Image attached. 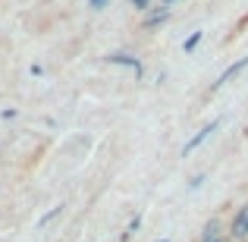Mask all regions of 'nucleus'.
Segmentation results:
<instances>
[{
    "label": "nucleus",
    "mask_w": 248,
    "mask_h": 242,
    "mask_svg": "<svg viewBox=\"0 0 248 242\" xmlns=\"http://www.w3.org/2000/svg\"><path fill=\"white\" fill-rule=\"evenodd\" d=\"M220 236H226L223 217H211L204 224V230H201V242H214V239H220Z\"/></svg>",
    "instance_id": "obj_3"
},
{
    "label": "nucleus",
    "mask_w": 248,
    "mask_h": 242,
    "mask_svg": "<svg viewBox=\"0 0 248 242\" xmlns=\"http://www.w3.org/2000/svg\"><path fill=\"white\" fill-rule=\"evenodd\" d=\"M60 211H63V205H60V208H54V211H47V214H44L41 220H38V226H47V224H50L54 217H60Z\"/></svg>",
    "instance_id": "obj_8"
},
{
    "label": "nucleus",
    "mask_w": 248,
    "mask_h": 242,
    "mask_svg": "<svg viewBox=\"0 0 248 242\" xmlns=\"http://www.w3.org/2000/svg\"><path fill=\"white\" fill-rule=\"evenodd\" d=\"M167 19H170V10H167V6H157L154 13L145 16V29H157V25H164Z\"/></svg>",
    "instance_id": "obj_6"
},
{
    "label": "nucleus",
    "mask_w": 248,
    "mask_h": 242,
    "mask_svg": "<svg viewBox=\"0 0 248 242\" xmlns=\"http://www.w3.org/2000/svg\"><path fill=\"white\" fill-rule=\"evenodd\" d=\"M107 63H120V66H129V69H132V73L141 79V60H139V57H129V54H110V57H107Z\"/></svg>",
    "instance_id": "obj_4"
},
{
    "label": "nucleus",
    "mask_w": 248,
    "mask_h": 242,
    "mask_svg": "<svg viewBox=\"0 0 248 242\" xmlns=\"http://www.w3.org/2000/svg\"><path fill=\"white\" fill-rule=\"evenodd\" d=\"M139 226H141V217H139V214H135V217H132V220H129V226H126V233H135V230H139Z\"/></svg>",
    "instance_id": "obj_9"
},
{
    "label": "nucleus",
    "mask_w": 248,
    "mask_h": 242,
    "mask_svg": "<svg viewBox=\"0 0 248 242\" xmlns=\"http://www.w3.org/2000/svg\"><path fill=\"white\" fill-rule=\"evenodd\" d=\"M248 239V201L232 214V220L226 224V242H245Z\"/></svg>",
    "instance_id": "obj_1"
},
{
    "label": "nucleus",
    "mask_w": 248,
    "mask_h": 242,
    "mask_svg": "<svg viewBox=\"0 0 248 242\" xmlns=\"http://www.w3.org/2000/svg\"><path fill=\"white\" fill-rule=\"evenodd\" d=\"M201 182H204V176H201V173H198V176H195V179H192V182H188V189H198V186H201Z\"/></svg>",
    "instance_id": "obj_13"
},
{
    "label": "nucleus",
    "mask_w": 248,
    "mask_h": 242,
    "mask_svg": "<svg viewBox=\"0 0 248 242\" xmlns=\"http://www.w3.org/2000/svg\"><path fill=\"white\" fill-rule=\"evenodd\" d=\"M245 66H248V57H242V60H236V63H232L230 69H223V73H220V79L214 82V88H220V85H226V82L232 79V76H239V73H242Z\"/></svg>",
    "instance_id": "obj_5"
},
{
    "label": "nucleus",
    "mask_w": 248,
    "mask_h": 242,
    "mask_svg": "<svg viewBox=\"0 0 248 242\" xmlns=\"http://www.w3.org/2000/svg\"><path fill=\"white\" fill-rule=\"evenodd\" d=\"M132 6H135V10H148V6H151V0H132Z\"/></svg>",
    "instance_id": "obj_11"
},
{
    "label": "nucleus",
    "mask_w": 248,
    "mask_h": 242,
    "mask_svg": "<svg viewBox=\"0 0 248 242\" xmlns=\"http://www.w3.org/2000/svg\"><path fill=\"white\" fill-rule=\"evenodd\" d=\"M217 126H220V120H211V123H207L204 129H198V132H195L192 139H188L186 145H182V158H188V154H192V151H195V148H198V145H204V142L211 139V132H214V129H217Z\"/></svg>",
    "instance_id": "obj_2"
},
{
    "label": "nucleus",
    "mask_w": 248,
    "mask_h": 242,
    "mask_svg": "<svg viewBox=\"0 0 248 242\" xmlns=\"http://www.w3.org/2000/svg\"><path fill=\"white\" fill-rule=\"evenodd\" d=\"M201 38H204V32H192V35H188L186 41H182V50H186V54H192V50L201 44Z\"/></svg>",
    "instance_id": "obj_7"
},
{
    "label": "nucleus",
    "mask_w": 248,
    "mask_h": 242,
    "mask_svg": "<svg viewBox=\"0 0 248 242\" xmlns=\"http://www.w3.org/2000/svg\"><path fill=\"white\" fill-rule=\"evenodd\" d=\"M107 3H110V0H88V6H94V10H104Z\"/></svg>",
    "instance_id": "obj_12"
},
{
    "label": "nucleus",
    "mask_w": 248,
    "mask_h": 242,
    "mask_svg": "<svg viewBox=\"0 0 248 242\" xmlns=\"http://www.w3.org/2000/svg\"><path fill=\"white\" fill-rule=\"evenodd\" d=\"M173 3H176V0H160V6H167V10H170Z\"/></svg>",
    "instance_id": "obj_14"
},
{
    "label": "nucleus",
    "mask_w": 248,
    "mask_h": 242,
    "mask_svg": "<svg viewBox=\"0 0 248 242\" xmlns=\"http://www.w3.org/2000/svg\"><path fill=\"white\" fill-rule=\"evenodd\" d=\"M16 116H19L16 107H6V110H3V120H16Z\"/></svg>",
    "instance_id": "obj_10"
},
{
    "label": "nucleus",
    "mask_w": 248,
    "mask_h": 242,
    "mask_svg": "<svg viewBox=\"0 0 248 242\" xmlns=\"http://www.w3.org/2000/svg\"><path fill=\"white\" fill-rule=\"evenodd\" d=\"M157 242H170V239H157Z\"/></svg>",
    "instance_id": "obj_16"
},
{
    "label": "nucleus",
    "mask_w": 248,
    "mask_h": 242,
    "mask_svg": "<svg viewBox=\"0 0 248 242\" xmlns=\"http://www.w3.org/2000/svg\"><path fill=\"white\" fill-rule=\"evenodd\" d=\"M214 242H226V236H220V239H214Z\"/></svg>",
    "instance_id": "obj_15"
}]
</instances>
